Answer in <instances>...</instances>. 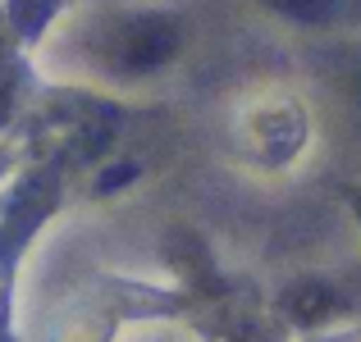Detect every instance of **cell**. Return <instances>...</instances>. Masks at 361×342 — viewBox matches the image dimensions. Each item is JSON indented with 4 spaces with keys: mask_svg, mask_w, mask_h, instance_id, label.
Segmentation results:
<instances>
[{
    "mask_svg": "<svg viewBox=\"0 0 361 342\" xmlns=\"http://www.w3.org/2000/svg\"><path fill=\"white\" fill-rule=\"evenodd\" d=\"M174 51H178V27L169 23V18H160V14L128 18V23L110 37V55H115V64L128 69V73L160 69Z\"/></svg>",
    "mask_w": 361,
    "mask_h": 342,
    "instance_id": "cell-1",
    "label": "cell"
},
{
    "mask_svg": "<svg viewBox=\"0 0 361 342\" xmlns=\"http://www.w3.org/2000/svg\"><path fill=\"white\" fill-rule=\"evenodd\" d=\"M274 9H283V14H293V18H320L329 9V0H274Z\"/></svg>",
    "mask_w": 361,
    "mask_h": 342,
    "instance_id": "cell-2",
    "label": "cell"
},
{
    "mask_svg": "<svg viewBox=\"0 0 361 342\" xmlns=\"http://www.w3.org/2000/svg\"><path fill=\"white\" fill-rule=\"evenodd\" d=\"M357 91H361V73H357Z\"/></svg>",
    "mask_w": 361,
    "mask_h": 342,
    "instance_id": "cell-3",
    "label": "cell"
}]
</instances>
